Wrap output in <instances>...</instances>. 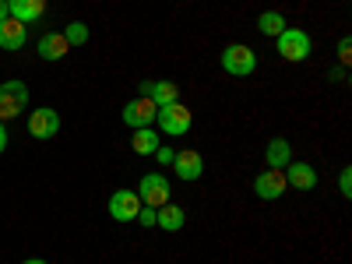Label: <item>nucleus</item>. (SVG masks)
Listing matches in <instances>:
<instances>
[{"label": "nucleus", "instance_id": "obj_1", "mask_svg": "<svg viewBox=\"0 0 352 264\" xmlns=\"http://www.w3.org/2000/svg\"><path fill=\"white\" fill-rule=\"evenodd\" d=\"M254 67H257V56H254L250 46H243V43H229V46L222 50V71H226V74H232V78H247V74H254Z\"/></svg>", "mask_w": 352, "mask_h": 264}, {"label": "nucleus", "instance_id": "obj_2", "mask_svg": "<svg viewBox=\"0 0 352 264\" xmlns=\"http://www.w3.org/2000/svg\"><path fill=\"white\" fill-rule=\"evenodd\" d=\"M155 120L162 124V134H173V138H180V134H187L190 131V106H184L180 99L176 102H166V106H159V113H155Z\"/></svg>", "mask_w": 352, "mask_h": 264}, {"label": "nucleus", "instance_id": "obj_3", "mask_svg": "<svg viewBox=\"0 0 352 264\" xmlns=\"http://www.w3.org/2000/svg\"><path fill=\"white\" fill-rule=\"evenodd\" d=\"M25 106H28L25 81H4V85H0V124L11 120V116H21Z\"/></svg>", "mask_w": 352, "mask_h": 264}, {"label": "nucleus", "instance_id": "obj_4", "mask_svg": "<svg viewBox=\"0 0 352 264\" xmlns=\"http://www.w3.org/2000/svg\"><path fill=\"white\" fill-rule=\"evenodd\" d=\"M278 53H282V60L289 64H300L310 56V36L303 32V28H285V32L278 36Z\"/></svg>", "mask_w": 352, "mask_h": 264}, {"label": "nucleus", "instance_id": "obj_5", "mask_svg": "<svg viewBox=\"0 0 352 264\" xmlns=\"http://www.w3.org/2000/svg\"><path fill=\"white\" fill-rule=\"evenodd\" d=\"M138 197H141V204H148V208H162V204H169V180H166L162 173L141 176Z\"/></svg>", "mask_w": 352, "mask_h": 264}, {"label": "nucleus", "instance_id": "obj_6", "mask_svg": "<svg viewBox=\"0 0 352 264\" xmlns=\"http://www.w3.org/2000/svg\"><path fill=\"white\" fill-rule=\"evenodd\" d=\"M28 134H32L36 141H46L53 134H60V116H56V109H50V106L32 109V116H28Z\"/></svg>", "mask_w": 352, "mask_h": 264}, {"label": "nucleus", "instance_id": "obj_7", "mask_svg": "<svg viewBox=\"0 0 352 264\" xmlns=\"http://www.w3.org/2000/svg\"><path fill=\"white\" fill-rule=\"evenodd\" d=\"M155 113H159V106L148 99V96H141V99H131L127 106H124V124L127 127H152V120H155Z\"/></svg>", "mask_w": 352, "mask_h": 264}, {"label": "nucleus", "instance_id": "obj_8", "mask_svg": "<svg viewBox=\"0 0 352 264\" xmlns=\"http://www.w3.org/2000/svg\"><path fill=\"white\" fill-rule=\"evenodd\" d=\"M138 212H141L138 190H116V194L109 197V215H113L116 222H134Z\"/></svg>", "mask_w": 352, "mask_h": 264}, {"label": "nucleus", "instance_id": "obj_9", "mask_svg": "<svg viewBox=\"0 0 352 264\" xmlns=\"http://www.w3.org/2000/svg\"><path fill=\"white\" fill-rule=\"evenodd\" d=\"M285 173L282 169H268V173H261L257 180H254V190H257V197H264V201H278L282 194H285Z\"/></svg>", "mask_w": 352, "mask_h": 264}, {"label": "nucleus", "instance_id": "obj_10", "mask_svg": "<svg viewBox=\"0 0 352 264\" xmlns=\"http://www.w3.org/2000/svg\"><path fill=\"white\" fill-rule=\"evenodd\" d=\"M141 96H148L155 106H166V102L180 99V88L173 81H141Z\"/></svg>", "mask_w": 352, "mask_h": 264}, {"label": "nucleus", "instance_id": "obj_11", "mask_svg": "<svg viewBox=\"0 0 352 264\" xmlns=\"http://www.w3.org/2000/svg\"><path fill=\"white\" fill-rule=\"evenodd\" d=\"M173 169H176V176L180 180H197V176L204 173V159L197 155V152H176V159H173Z\"/></svg>", "mask_w": 352, "mask_h": 264}, {"label": "nucleus", "instance_id": "obj_12", "mask_svg": "<svg viewBox=\"0 0 352 264\" xmlns=\"http://www.w3.org/2000/svg\"><path fill=\"white\" fill-rule=\"evenodd\" d=\"M184 222H187V212L180 204H162V208H155V226L162 232H180Z\"/></svg>", "mask_w": 352, "mask_h": 264}, {"label": "nucleus", "instance_id": "obj_13", "mask_svg": "<svg viewBox=\"0 0 352 264\" xmlns=\"http://www.w3.org/2000/svg\"><path fill=\"white\" fill-rule=\"evenodd\" d=\"M8 11L11 18H18L21 25L25 21H39L46 14V0H8Z\"/></svg>", "mask_w": 352, "mask_h": 264}, {"label": "nucleus", "instance_id": "obj_14", "mask_svg": "<svg viewBox=\"0 0 352 264\" xmlns=\"http://www.w3.org/2000/svg\"><path fill=\"white\" fill-rule=\"evenodd\" d=\"M285 184L296 187V190H314V187H317V173H314V166H307V162H289Z\"/></svg>", "mask_w": 352, "mask_h": 264}, {"label": "nucleus", "instance_id": "obj_15", "mask_svg": "<svg viewBox=\"0 0 352 264\" xmlns=\"http://www.w3.org/2000/svg\"><path fill=\"white\" fill-rule=\"evenodd\" d=\"M21 46H25V25L8 14L0 21V50H21Z\"/></svg>", "mask_w": 352, "mask_h": 264}, {"label": "nucleus", "instance_id": "obj_16", "mask_svg": "<svg viewBox=\"0 0 352 264\" xmlns=\"http://www.w3.org/2000/svg\"><path fill=\"white\" fill-rule=\"evenodd\" d=\"M67 50H71V46H67L64 32H50V36L39 39V56H43V60H64Z\"/></svg>", "mask_w": 352, "mask_h": 264}, {"label": "nucleus", "instance_id": "obj_17", "mask_svg": "<svg viewBox=\"0 0 352 264\" xmlns=\"http://www.w3.org/2000/svg\"><path fill=\"white\" fill-rule=\"evenodd\" d=\"M159 134L152 131V127H138L134 134H131V148H134V155H155V148H159Z\"/></svg>", "mask_w": 352, "mask_h": 264}, {"label": "nucleus", "instance_id": "obj_18", "mask_svg": "<svg viewBox=\"0 0 352 264\" xmlns=\"http://www.w3.org/2000/svg\"><path fill=\"white\" fill-rule=\"evenodd\" d=\"M264 159H268V166H272V169L289 166V162H292V148H289V141H285V138L268 141V152H264Z\"/></svg>", "mask_w": 352, "mask_h": 264}, {"label": "nucleus", "instance_id": "obj_19", "mask_svg": "<svg viewBox=\"0 0 352 264\" xmlns=\"http://www.w3.org/2000/svg\"><path fill=\"white\" fill-rule=\"evenodd\" d=\"M257 28H261V36H272V39H278L289 25H285V18H282L278 11H264V14L257 18Z\"/></svg>", "mask_w": 352, "mask_h": 264}, {"label": "nucleus", "instance_id": "obj_20", "mask_svg": "<svg viewBox=\"0 0 352 264\" xmlns=\"http://www.w3.org/2000/svg\"><path fill=\"white\" fill-rule=\"evenodd\" d=\"M64 39H67V46H85L88 43V25L85 21H71L64 28Z\"/></svg>", "mask_w": 352, "mask_h": 264}, {"label": "nucleus", "instance_id": "obj_21", "mask_svg": "<svg viewBox=\"0 0 352 264\" xmlns=\"http://www.w3.org/2000/svg\"><path fill=\"white\" fill-rule=\"evenodd\" d=\"M138 222H141L144 229H152V226H155V208H148V204H141V212H138Z\"/></svg>", "mask_w": 352, "mask_h": 264}, {"label": "nucleus", "instance_id": "obj_22", "mask_svg": "<svg viewBox=\"0 0 352 264\" xmlns=\"http://www.w3.org/2000/svg\"><path fill=\"white\" fill-rule=\"evenodd\" d=\"M338 187H342V197H352V169H342Z\"/></svg>", "mask_w": 352, "mask_h": 264}, {"label": "nucleus", "instance_id": "obj_23", "mask_svg": "<svg viewBox=\"0 0 352 264\" xmlns=\"http://www.w3.org/2000/svg\"><path fill=\"white\" fill-rule=\"evenodd\" d=\"M155 159H159L162 166H173V159H176V152H173V148H166V144H159V148H155Z\"/></svg>", "mask_w": 352, "mask_h": 264}, {"label": "nucleus", "instance_id": "obj_24", "mask_svg": "<svg viewBox=\"0 0 352 264\" xmlns=\"http://www.w3.org/2000/svg\"><path fill=\"white\" fill-rule=\"evenodd\" d=\"M349 50H352V43H349V39H342V46H338V56H342V60H345V64H349V56H352Z\"/></svg>", "mask_w": 352, "mask_h": 264}, {"label": "nucleus", "instance_id": "obj_25", "mask_svg": "<svg viewBox=\"0 0 352 264\" xmlns=\"http://www.w3.org/2000/svg\"><path fill=\"white\" fill-rule=\"evenodd\" d=\"M4 148H8V127L0 124V152H4Z\"/></svg>", "mask_w": 352, "mask_h": 264}, {"label": "nucleus", "instance_id": "obj_26", "mask_svg": "<svg viewBox=\"0 0 352 264\" xmlns=\"http://www.w3.org/2000/svg\"><path fill=\"white\" fill-rule=\"evenodd\" d=\"M8 14H11V11H8V0H0V21H4Z\"/></svg>", "mask_w": 352, "mask_h": 264}, {"label": "nucleus", "instance_id": "obj_27", "mask_svg": "<svg viewBox=\"0 0 352 264\" xmlns=\"http://www.w3.org/2000/svg\"><path fill=\"white\" fill-rule=\"evenodd\" d=\"M21 264H46V261H39V257H28V261H21Z\"/></svg>", "mask_w": 352, "mask_h": 264}]
</instances>
